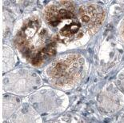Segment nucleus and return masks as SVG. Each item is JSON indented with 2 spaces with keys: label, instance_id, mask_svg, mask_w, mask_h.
Here are the masks:
<instances>
[{
  "label": "nucleus",
  "instance_id": "1",
  "mask_svg": "<svg viewBox=\"0 0 124 123\" xmlns=\"http://www.w3.org/2000/svg\"><path fill=\"white\" fill-rule=\"evenodd\" d=\"M18 51L34 66H41L56 50L54 36L41 19L32 16L26 19L15 38Z\"/></svg>",
  "mask_w": 124,
  "mask_h": 123
},
{
  "label": "nucleus",
  "instance_id": "2",
  "mask_svg": "<svg viewBox=\"0 0 124 123\" xmlns=\"http://www.w3.org/2000/svg\"><path fill=\"white\" fill-rule=\"evenodd\" d=\"M43 17L53 35L64 43L75 40L83 30L72 2H51L44 9Z\"/></svg>",
  "mask_w": 124,
  "mask_h": 123
},
{
  "label": "nucleus",
  "instance_id": "3",
  "mask_svg": "<svg viewBox=\"0 0 124 123\" xmlns=\"http://www.w3.org/2000/svg\"><path fill=\"white\" fill-rule=\"evenodd\" d=\"M85 72L84 58L78 54H68L54 60L47 66L46 75L52 85L69 90L81 82Z\"/></svg>",
  "mask_w": 124,
  "mask_h": 123
},
{
  "label": "nucleus",
  "instance_id": "4",
  "mask_svg": "<svg viewBox=\"0 0 124 123\" xmlns=\"http://www.w3.org/2000/svg\"><path fill=\"white\" fill-rule=\"evenodd\" d=\"M83 27L92 34L100 28L105 19V12L99 5L91 3L80 7L78 13Z\"/></svg>",
  "mask_w": 124,
  "mask_h": 123
},
{
  "label": "nucleus",
  "instance_id": "5",
  "mask_svg": "<svg viewBox=\"0 0 124 123\" xmlns=\"http://www.w3.org/2000/svg\"><path fill=\"white\" fill-rule=\"evenodd\" d=\"M99 102L103 110L108 113H114L123 106L124 96L114 84H110L100 94Z\"/></svg>",
  "mask_w": 124,
  "mask_h": 123
},
{
  "label": "nucleus",
  "instance_id": "6",
  "mask_svg": "<svg viewBox=\"0 0 124 123\" xmlns=\"http://www.w3.org/2000/svg\"><path fill=\"white\" fill-rule=\"evenodd\" d=\"M118 36L124 43V19L120 22V25L118 27Z\"/></svg>",
  "mask_w": 124,
  "mask_h": 123
},
{
  "label": "nucleus",
  "instance_id": "7",
  "mask_svg": "<svg viewBox=\"0 0 124 123\" xmlns=\"http://www.w3.org/2000/svg\"><path fill=\"white\" fill-rule=\"evenodd\" d=\"M118 78H119V84L121 86L123 90H124V71L123 72H121L120 74L118 75Z\"/></svg>",
  "mask_w": 124,
  "mask_h": 123
},
{
  "label": "nucleus",
  "instance_id": "8",
  "mask_svg": "<svg viewBox=\"0 0 124 123\" xmlns=\"http://www.w3.org/2000/svg\"><path fill=\"white\" fill-rule=\"evenodd\" d=\"M121 118H122V120H121V123H124V114H122V116H121Z\"/></svg>",
  "mask_w": 124,
  "mask_h": 123
}]
</instances>
